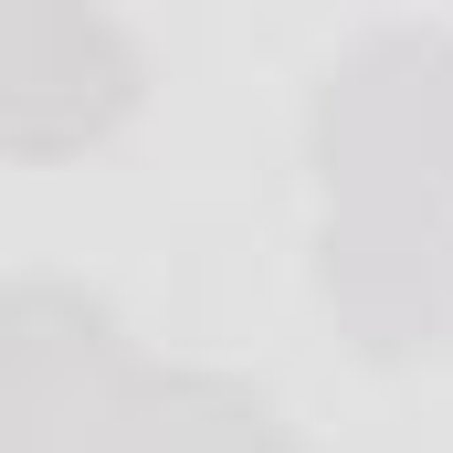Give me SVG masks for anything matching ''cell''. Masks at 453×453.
I'll return each mask as SVG.
<instances>
[{"label":"cell","instance_id":"6da1fadb","mask_svg":"<svg viewBox=\"0 0 453 453\" xmlns=\"http://www.w3.org/2000/svg\"><path fill=\"white\" fill-rule=\"evenodd\" d=\"M148 96L137 42L85 0H42L0 21V158H74L116 137Z\"/></svg>","mask_w":453,"mask_h":453},{"label":"cell","instance_id":"7a4b0ae2","mask_svg":"<svg viewBox=\"0 0 453 453\" xmlns=\"http://www.w3.org/2000/svg\"><path fill=\"white\" fill-rule=\"evenodd\" d=\"M106 453H274V411L232 380H116Z\"/></svg>","mask_w":453,"mask_h":453},{"label":"cell","instance_id":"3957f363","mask_svg":"<svg viewBox=\"0 0 453 453\" xmlns=\"http://www.w3.org/2000/svg\"><path fill=\"white\" fill-rule=\"evenodd\" d=\"M21 11H42V0H0V21H21Z\"/></svg>","mask_w":453,"mask_h":453}]
</instances>
